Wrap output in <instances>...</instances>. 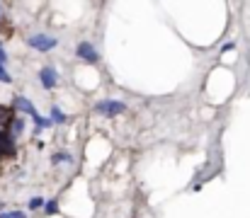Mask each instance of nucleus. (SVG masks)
<instances>
[{"mask_svg":"<svg viewBox=\"0 0 250 218\" xmlns=\"http://www.w3.org/2000/svg\"><path fill=\"white\" fill-rule=\"evenodd\" d=\"M95 112L102 114V117H117V114H124L126 112V104L124 102H117V99H102L95 104Z\"/></svg>","mask_w":250,"mask_h":218,"instance_id":"nucleus-1","label":"nucleus"},{"mask_svg":"<svg viewBox=\"0 0 250 218\" xmlns=\"http://www.w3.org/2000/svg\"><path fill=\"white\" fill-rule=\"evenodd\" d=\"M27 41H29V46L37 49V51H51V49L59 44V39H56V37H49V34H34V37H29Z\"/></svg>","mask_w":250,"mask_h":218,"instance_id":"nucleus-2","label":"nucleus"},{"mask_svg":"<svg viewBox=\"0 0 250 218\" xmlns=\"http://www.w3.org/2000/svg\"><path fill=\"white\" fill-rule=\"evenodd\" d=\"M76 56H78L81 61H85V63H97V61H100V54H97V49H95L90 41H81V44H78Z\"/></svg>","mask_w":250,"mask_h":218,"instance_id":"nucleus-3","label":"nucleus"},{"mask_svg":"<svg viewBox=\"0 0 250 218\" xmlns=\"http://www.w3.org/2000/svg\"><path fill=\"white\" fill-rule=\"evenodd\" d=\"M12 109H20V112H24V114H29V117H34V114H37L34 104H32L27 97H22V95H17V97L12 99Z\"/></svg>","mask_w":250,"mask_h":218,"instance_id":"nucleus-4","label":"nucleus"},{"mask_svg":"<svg viewBox=\"0 0 250 218\" xmlns=\"http://www.w3.org/2000/svg\"><path fill=\"white\" fill-rule=\"evenodd\" d=\"M39 80H42V85H44L46 90H54V87H56V82H59V75H56L54 68H42Z\"/></svg>","mask_w":250,"mask_h":218,"instance_id":"nucleus-5","label":"nucleus"},{"mask_svg":"<svg viewBox=\"0 0 250 218\" xmlns=\"http://www.w3.org/2000/svg\"><path fill=\"white\" fill-rule=\"evenodd\" d=\"M22 131H24V121H22L20 117H15V119L10 121V126H7V134H10V139H17Z\"/></svg>","mask_w":250,"mask_h":218,"instance_id":"nucleus-6","label":"nucleus"},{"mask_svg":"<svg viewBox=\"0 0 250 218\" xmlns=\"http://www.w3.org/2000/svg\"><path fill=\"white\" fill-rule=\"evenodd\" d=\"M51 121H54V124H63V121H66V114H63L59 107H54V109H51Z\"/></svg>","mask_w":250,"mask_h":218,"instance_id":"nucleus-7","label":"nucleus"},{"mask_svg":"<svg viewBox=\"0 0 250 218\" xmlns=\"http://www.w3.org/2000/svg\"><path fill=\"white\" fill-rule=\"evenodd\" d=\"M51 160H54V162H73V155L66 153V150H61V153H56Z\"/></svg>","mask_w":250,"mask_h":218,"instance_id":"nucleus-8","label":"nucleus"},{"mask_svg":"<svg viewBox=\"0 0 250 218\" xmlns=\"http://www.w3.org/2000/svg\"><path fill=\"white\" fill-rule=\"evenodd\" d=\"M0 218H27L24 211H0Z\"/></svg>","mask_w":250,"mask_h":218,"instance_id":"nucleus-9","label":"nucleus"},{"mask_svg":"<svg viewBox=\"0 0 250 218\" xmlns=\"http://www.w3.org/2000/svg\"><path fill=\"white\" fill-rule=\"evenodd\" d=\"M42 206H44V199H39V197L29 199V209H42Z\"/></svg>","mask_w":250,"mask_h":218,"instance_id":"nucleus-10","label":"nucleus"},{"mask_svg":"<svg viewBox=\"0 0 250 218\" xmlns=\"http://www.w3.org/2000/svg\"><path fill=\"white\" fill-rule=\"evenodd\" d=\"M44 209H46V214H56V211H59V204H56V201H46Z\"/></svg>","mask_w":250,"mask_h":218,"instance_id":"nucleus-11","label":"nucleus"},{"mask_svg":"<svg viewBox=\"0 0 250 218\" xmlns=\"http://www.w3.org/2000/svg\"><path fill=\"white\" fill-rule=\"evenodd\" d=\"M12 78H10V73L5 71V66H0V82H10Z\"/></svg>","mask_w":250,"mask_h":218,"instance_id":"nucleus-12","label":"nucleus"},{"mask_svg":"<svg viewBox=\"0 0 250 218\" xmlns=\"http://www.w3.org/2000/svg\"><path fill=\"white\" fill-rule=\"evenodd\" d=\"M5 61H7V56H5V49L0 46V66H5Z\"/></svg>","mask_w":250,"mask_h":218,"instance_id":"nucleus-13","label":"nucleus"}]
</instances>
